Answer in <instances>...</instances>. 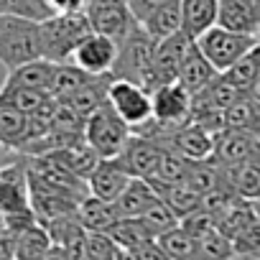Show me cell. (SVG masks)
<instances>
[{
    "instance_id": "1",
    "label": "cell",
    "mask_w": 260,
    "mask_h": 260,
    "mask_svg": "<svg viewBox=\"0 0 260 260\" xmlns=\"http://www.w3.org/2000/svg\"><path fill=\"white\" fill-rule=\"evenodd\" d=\"M39 56H44L39 21L18 13H0V64L11 72Z\"/></svg>"
},
{
    "instance_id": "2",
    "label": "cell",
    "mask_w": 260,
    "mask_h": 260,
    "mask_svg": "<svg viewBox=\"0 0 260 260\" xmlns=\"http://www.w3.org/2000/svg\"><path fill=\"white\" fill-rule=\"evenodd\" d=\"M153 54H156V39L141 26L136 23L120 46H117V59L112 67V77L115 79H130L138 82L143 87L151 89L153 84Z\"/></svg>"
},
{
    "instance_id": "3",
    "label": "cell",
    "mask_w": 260,
    "mask_h": 260,
    "mask_svg": "<svg viewBox=\"0 0 260 260\" xmlns=\"http://www.w3.org/2000/svg\"><path fill=\"white\" fill-rule=\"evenodd\" d=\"M39 28H41L44 56L56 64H64V61H72L74 49L92 31V23L87 13H54L39 21Z\"/></svg>"
},
{
    "instance_id": "4",
    "label": "cell",
    "mask_w": 260,
    "mask_h": 260,
    "mask_svg": "<svg viewBox=\"0 0 260 260\" xmlns=\"http://www.w3.org/2000/svg\"><path fill=\"white\" fill-rule=\"evenodd\" d=\"M130 136H133V127L122 120V115L110 105V100L102 102L84 120V141L97 151L100 158H115L125 148Z\"/></svg>"
},
{
    "instance_id": "5",
    "label": "cell",
    "mask_w": 260,
    "mask_h": 260,
    "mask_svg": "<svg viewBox=\"0 0 260 260\" xmlns=\"http://www.w3.org/2000/svg\"><path fill=\"white\" fill-rule=\"evenodd\" d=\"M257 41H260V36L237 34V31H230V28H222V26H214V28H209L207 34H202V36L197 39L202 54H204L219 72H227L230 67H235Z\"/></svg>"
},
{
    "instance_id": "6",
    "label": "cell",
    "mask_w": 260,
    "mask_h": 260,
    "mask_svg": "<svg viewBox=\"0 0 260 260\" xmlns=\"http://www.w3.org/2000/svg\"><path fill=\"white\" fill-rule=\"evenodd\" d=\"M110 105L122 115L130 127H141L146 120L153 117V94L148 87L130 82V79H112L107 92Z\"/></svg>"
},
{
    "instance_id": "7",
    "label": "cell",
    "mask_w": 260,
    "mask_h": 260,
    "mask_svg": "<svg viewBox=\"0 0 260 260\" xmlns=\"http://www.w3.org/2000/svg\"><path fill=\"white\" fill-rule=\"evenodd\" d=\"M84 13L92 23V31L107 34L117 44L138 23V18L133 16V11H130L127 0H89Z\"/></svg>"
},
{
    "instance_id": "8",
    "label": "cell",
    "mask_w": 260,
    "mask_h": 260,
    "mask_svg": "<svg viewBox=\"0 0 260 260\" xmlns=\"http://www.w3.org/2000/svg\"><path fill=\"white\" fill-rule=\"evenodd\" d=\"M158 143L169 151H176L179 156H184L189 161H212V153H214V133L194 120L179 125L169 136H164Z\"/></svg>"
},
{
    "instance_id": "9",
    "label": "cell",
    "mask_w": 260,
    "mask_h": 260,
    "mask_svg": "<svg viewBox=\"0 0 260 260\" xmlns=\"http://www.w3.org/2000/svg\"><path fill=\"white\" fill-rule=\"evenodd\" d=\"M164 146L143 133H136L130 136L125 148L115 156L117 166L125 169L130 176H143V179H151L161 164V156H164Z\"/></svg>"
},
{
    "instance_id": "10",
    "label": "cell",
    "mask_w": 260,
    "mask_h": 260,
    "mask_svg": "<svg viewBox=\"0 0 260 260\" xmlns=\"http://www.w3.org/2000/svg\"><path fill=\"white\" fill-rule=\"evenodd\" d=\"M117 41L107 34L89 31L72 54V61L87 74H110L117 59Z\"/></svg>"
},
{
    "instance_id": "11",
    "label": "cell",
    "mask_w": 260,
    "mask_h": 260,
    "mask_svg": "<svg viewBox=\"0 0 260 260\" xmlns=\"http://www.w3.org/2000/svg\"><path fill=\"white\" fill-rule=\"evenodd\" d=\"M194 44V39L181 28L161 41H156V54H153V84H151V92L166 82H176L179 79V69H181V61L189 51V46Z\"/></svg>"
},
{
    "instance_id": "12",
    "label": "cell",
    "mask_w": 260,
    "mask_h": 260,
    "mask_svg": "<svg viewBox=\"0 0 260 260\" xmlns=\"http://www.w3.org/2000/svg\"><path fill=\"white\" fill-rule=\"evenodd\" d=\"M0 207L8 214L31 209V189H28V161L21 158L0 166Z\"/></svg>"
},
{
    "instance_id": "13",
    "label": "cell",
    "mask_w": 260,
    "mask_h": 260,
    "mask_svg": "<svg viewBox=\"0 0 260 260\" xmlns=\"http://www.w3.org/2000/svg\"><path fill=\"white\" fill-rule=\"evenodd\" d=\"M260 156V136L255 130H240V127H222L214 133V164H237L247 158Z\"/></svg>"
},
{
    "instance_id": "14",
    "label": "cell",
    "mask_w": 260,
    "mask_h": 260,
    "mask_svg": "<svg viewBox=\"0 0 260 260\" xmlns=\"http://www.w3.org/2000/svg\"><path fill=\"white\" fill-rule=\"evenodd\" d=\"M219 166V184L242 199L260 197V156L237 161V164H217Z\"/></svg>"
},
{
    "instance_id": "15",
    "label": "cell",
    "mask_w": 260,
    "mask_h": 260,
    "mask_svg": "<svg viewBox=\"0 0 260 260\" xmlns=\"http://www.w3.org/2000/svg\"><path fill=\"white\" fill-rule=\"evenodd\" d=\"M56 61L46 59V56H39V59H31L16 69H11L6 74V82L3 87H26V89H41V92H51L54 87V79H56Z\"/></svg>"
},
{
    "instance_id": "16",
    "label": "cell",
    "mask_w": 260,
    "mask_h": 260,
    "mask_svg": "<svg viewBox=\"0 0 260 260\" xmlns=\"http://www.w3.org/2000/svg\"><path fill=\"white\" fill-rule=\"evenodd\" d=\"M130 179L133 176L125 169H120L115 158H100V164L87 176V189H89V194H94L105 202H115L122 194V189L127 186Z\"/></svg>"
},
{
    "instance_id": "17",
    "label": "cell",
    "mask_w": 260,
    "mask_h": 260,
    "mask_svg": "<svg viewBox=\"0 0 260 260\" xmlns=\"http://www.w3.org/2000/svg\"><path fill=\"white\" fill-rule=\"evenodd\" d=\"M217 77H219V69L202 54L199 44L194 41V44L189 46L184 61H181V69H179V79H176V82H181L191 94H199V92L207 89Z\"/></svg>"
},
{
    "instance_id": "18",
    "label": "cell",
    "mask_w": 260,
    "mask_h": 260,
    "mask_svg": "<svg viewBox=\"0 0 260 260\" xmlns=\"http://www.w3.org/2000/svg\"><path fill=\"white\" fill-rule=\"evenodd\" d=\"M217 26L237 34L260 36V16L255 8V0H219Z\"/></svg>"
},
{
    "instance_id": "19",
    "label": "cell",
    "mask_w": 260,
    "mask_h": 260,
    "mask_svg": "<svg viewBox=\"0 0 260 260\" xmlns=\"http://www.w3.org/2000/svg\"><path fill=\"white\" fill-rule=\"evenodd\" d=\"M153 202H158V191L151 184V179L133 176L127 181V186L122 189V194L115 199V207H117L120 217H141Z\"/></svg>"
},
{
    "instance_id": "20",
    "label": "cell",
    "mask_w": 260,
    "mask_h": 260,
    "mask_svg": "<svg viewBox=\"0 0 260 260\" xmlns=\"http://www.w3.org/2000/svg\"><path fill=\"white\" fill-rule=\"evenodd\" d=\"M219 0H181V28L197 41L217 26Z\"/></svg>"
},
{
    "instance_id": "21",
    "label": "cell",
    "mask_w": 260,
    "mask_h": 260,
    "mask_svg": "<svg viewBox=\"0 0 260 260\" xmlns=\"http://www.w3.org/2000/svg\"><path fill=\"white\" fill-rule=\"evenodd\" d=\"M77 214H79L87 232H110L120 222V212H117L115 202H105L94 194H87L79 202Z\"/></svg>"
},
{
    "instance_id": "22",
    "label": "cell",
    "mask_w": 260,
    "mask_h": 260,
    "mask_svg": "<svg viewBox=\"0 0 260 260\" xmlns=\"http://www.w3.org/2000/svg\"><path fill=\"white\" fill-rule=\"evenodd\" d=\"M112 74H94L89 82H84L69 100H61V102H67V105H72L79 115H89V112H94L102 102H107V92H110V84H112Z\"/></svg>"
},
{
    "instance_id": "23",
    "label": "cell",
    "mask_w": 260,
    "mask_h": 260,
    "mask_svg": "<svg viewBox=\"0 0 260 260\" xmlns=\"http://www.w3.org/2000/svg\"><path fill=\"white\" fill-rule=\"evenodd\" d=\"M151 184L156 186L158 197L176 212L179 219H184L186 214L202 209V197H204V194H199V191L191 189L189 184H184V181H181V184H166V181H156V179H151Z\"/></svg>"
},
{
    "instance_id": "24",
    "label": "cell",
    "mask_w": 260,
    "mask_h": 260,
    "mask_svg": "<svg viewBox=\"0 0 260 260\" xmlns=\"http://www.w3.org/2000/svg\"><path fill=\"white\" fill-rule=\"evenodd\" d=\"M51 235L41 222L13 235V257H51Z\"/></svg>"
},
{
    "instance_id": "25",
    "label": "cell",
    "mask_w": 260,
    "mask_h": 260,
    "mask_svg": "<svg viewBox=\"0 0 260 260\" xmlns=\"http://www.w3.org/2000/svg\"><path fill=\"white\" fill-rule=\"evenodd\" d=\"M28 115L8 102H0V146L8 151H18L26 141Z\"/></svg>"
},
{
    "instance_id": "26",
    "label": "cell",
    "mask_w": 260,
    "mask_h": 260,
    "mask_svg": "<svg viewBox=\"0 0 260 260\" xmlns=\"http://www.w3.org/2000/svg\"><path fill=\"white\" fill-rule=\"evenodd\" d=\"M141 26H143L156 41H161V39H166V36L181 31V0H171V3L158 6L156 11H151V13L141 21Z\"/></svg>"
},
{
    "instance_id": "27",
    "label": "cell",
    "mask_w": 260,
    "mask_h": 260,
    "mask_svg": "<svg viewBox=\"0 0 260 260\" xmlns=\"http://www.w3.org/2000/svg\"><path fill=\"white\" fill-rule=\"evenodd\" d=\"M260 120V102L252 94H240L227 110H224V127H240V130H255L257 133Z\"/></svg>"
},
{
    "instance_id": "28",
    "label": "cell",
    "mask_w": 260,
    "mask_h": 260,
    "mask_svg": "<svg viewBox=\"0 0 260 260\" xmlns=\"http://www.w3.org/2000/svg\"><path fill=\"white\" fill-rule=\"evenodd\" d=\"M158 242L166 252V257H202V245L197 237H191L181 222L176 227H171L169 232L158 235Z\"/></svg>"
},
{
    "instance_id": "29",
    "label": "cell",
    "mask_w": 260,
    "mask_h": 260,
    "mask_svg": "<svg viewBox=\"0 0 260 260\" xmlns=\"http://www.w3.org/2000/svg\"><path fill=\"white\" fill-rule=\"evenodd\" d=\"M94 74H87L84 69H79L74 61H64L56 67V79H54V87H51V94L61 102V100H69L84 82H89Z\"/></svg>"
},
{
    "instance_id": "30",
    "label": "cell",
    "mask_w": 260,
    "mask_h": 260,
    "mask_svg": "<svg viewBox=\"0 0 260 260\" xmlns=\"http://www.w3.org/2000/svg\"><path fill=\"white\" fill-rule=\"evenodd\" d=\"M227 77H230V82L237 87V89H242V92H250V87L255 84V79L260 77V41L235 64V67H230L227 72H224Z\"/></svg>"
},
{
    "instance_id": "31",
    "label": "cell",
    "mask_w": 260,
    "mask_h": 260,
    "mask_svg": "<svg viewBox=\"0 0 260 260\" xmlns=\"http://www.w3.org/2000/svg\"><path fill=\"white\" fill-rule=\"evenodd\" d=\"M54 94L51 92H41V89H26V87H3L0 84V102H8L18 110H23L26 115L36 112L39 107H44Z\"/></svg>"
},
{
    "instance_id": "32",
    "label": "cell",
    "mask_w": 260,
    "mask_h": 260,
    "mask_svg": "<svg viewBox=\"0 0 260 260\" xmlns=\"http://www.w3.org/2000/svg\"><path fill=\"white\" fill-rule=\"evenodd\" d=\"M84 257H100V260H117L127 257L122 245L110 232H87L84 237Z\"/></svg>"
},
{
    "instance_id": "33",
    "label": "cell",
    "mask_w": 260,
    "mask_h": 260,
    "mask_svg": "<svg viewBox=\"0 0 260 260\" xmlns=\"http://www.w3.org/2000/svg\"><path fill=\"white\" fill-rule=\"evenodd\" d=\"M138 219H141V222L151 230V235H156V237L164 235V232H169L171 227H176V224L181 222V219L176 217V212H174L161 197H158V202H153Z\"/></svg>"
},
{
    "instance_id": "34",
    "label": "cell",
    "mask_w": 260,
    "mask_h": 260,
    "mask_svg": "<svg viewBox=\"0 0 260 260\" xmlns=\"http://www.w3.org/2000/svg\"><path fill=\"white\" fill-rule=\"evenodd\" d=\"M189 169H191V161L189 158H184L176 151H169L166 148L164 156H161V164H158V169H156V174L151 179L166 181V184H181V181H186Z\"/></svg>"
},
{
    "instance_id": "35",
    "label": "cell",
    "mask_w": 260,
    "mask_h": 260,
    "mask_svg": "<svg viewBox=\"0 0 260 260\" xmlns=\"http://www.w3.org/2000/svg\"><path fill=\"white\" fill-rule=\"evenodd\" d=\"M232 242L237 257H260V219H255L247 230H242Z\"/></svg>"
},
{
    "instance_id": "36",
    "label": "cell",
    "mask_w": 260,
    "mask_h": 260,
    "mask_svg": "<svg viewBox=\"0 0 260 260\" xmlns=\"http://www.w3.org/2000/svg\"><path fill=\"white\" fill-rule=\"evenodd\" d=\"M89 0H46L51 13H84Z\"/></svg>"
},
{
    "instance_id": "37",
    "label": "cell",
    "mask_w": 260,
    "mask_h": 260,
    "mask_svg": "<svg viewBox=\"0 0 260 260\" xmlns=\"http://www.w3.org/2000/svg\"><path fill=\"white\" fill-rule=\"evenodd\" d=\"M130 3V11H133V16L138 18V23L151 13V11H156L158 6H164V3H171V0H127Z\"/></svg>"
},
{
    "instance_id": "38",
    "label": "cell",
    "mask_w": 260,
    "mask_h": 260,
    "mask_svg": "<svg viewBox=\"0 0 260 260\" xmlns=\"http://www.w3.org/2000/svg\"><path fill=\"white\" fill-rule=\"evenodd\" d=\"M0 13L26 16V0H0Z\"/></svg>"
},
{
    "instance_id": "39",
    "label": "cell",
    "mask_w": 260,
    "mask_h": 260,
    "mask_svg": "<svg viewBox=\"0 0 260 260\" xmlns=\"http://www.w3.org/2000/svg\"><path fill=\"white\" fill-rule=\"evenodd\" d=\"M252 207H255V214H257V219H260V197L252 199Z\"/></svg>"
},
{
    "instance_id": "40",
    "label": "cell",
    "mask_w": 260,
    "mask_h": 260,
    "mask_svg": "<svg viewBox=\"0 0 260 260\" xmlns=\"http://www.w3.org/2000/svg\"><path fill=\"white\" fill-rule=\"evenodd\" d=\"M255 8H257V16H260V0H255Z\"/></svg>"
},
{
    "instance_id": "41",
    "label": "cell",
    "mask_w": 260,
    "mask_h": 260,
    "mask_svg": "<svg viewBox=\"0 0 260 260\" xmlns=\"http://www.w3.org/2000/svg\"><path fill=\"white\" fill-rule=\"evenodd\" d=\"M257 136H260V120H257Z\"/></svg>"
},
{
    "instance_id": "42",
    "label": "cell",
    "mask_w": 260,
    "mask_h": 260,
    "mask_svg": "<svg viewBox=\"0 0 260 260\" xmlns=\"http://www.w3.org/2000/svg\"><path fill=\"white\" fill-rule=\"evenodd\" d=\"M0 148H3V146H0Z\"/></svg>"
}]
</instances>
